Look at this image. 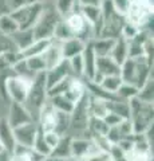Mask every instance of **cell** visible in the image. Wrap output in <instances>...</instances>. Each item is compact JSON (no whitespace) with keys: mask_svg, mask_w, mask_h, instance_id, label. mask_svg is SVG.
Segmentation results:
<instances>
[{"mask_svg":"<svg viewBox=\"0 0 154 161\" xmlns=\"http://www.w3.org/2000/svg\"><path fill=\"white\" fill-rule=\"evenodd\" d=\"M121 78L123 82L131 83L138 89L153 77V63L149 62L145 55L137 58H127L121 64Z\"/></svg>","mask_w":154,"mask_h":161,"instance_id":"obj_1","label":"cell"},{"mask_svg":"<svg viewBox=\"0 0 154 161\" xmlns=\"http://www.w3.org/2000/svg\"><path fill=\"white\" fill-rule=\"evenodd\" d=\"M130 114L129 119L133 125L134 134H142L153 126L154 121V106L153 103L143 102L140 98L133 97L127 101Z\"/></svg>","mask_w":154,"mask_h":161,"instance_id":"obj_2","label":"cell"},{"mask_svg":"<svg viewBox=\"0 0 154 161\" xmlns=\"http://www.w3.org/2000/svg\"><path fill=\"white\" fill-rule=\"evenodd\" d=\"M102 12V30L99 38H118L126 19L114 8L111 0H103L101 3Z\"/></svg>","mask_w":154,"mask_h":161,"instance_id":"obj_3","label":"cell"},{"mask_svg":"<svg viewBox=\"0 0 154 161\" xmlns=\"http://www.w3.org/2000/svg\"><path fill=\"white\" fill-rule=\"evenodd\" d=\"M47 98L48 97H47L46 71H40V73L35 74V77L32 78L31 86H29L26 101H24V106L28 109V112L32 114V117H34V112H35L36 118H38L39 110L47 102ZM34 119H35V117H34Z\"/></svg>","mask_w":154,"mask_h":161,"instance_id":"obj_4","label":"cell"},{"mask_svg":"<svg viewBox=\"0 0 154 161\" xmlns=\"http://www.w3.org/2000/svg\"><path fill=\"white\" fill-rule=\"evenodd\" d=\"M62 16L56 12L55 7H46L44 6L43 12L36 20V23L32 27V32L35 39H52L54 30Z\"/></svg>","mask_w":154,"mask_h":161,"instance_id":"obj_5","label":"cell"},{"mask_svg":"<svg viewBox=\"0 0 154 161\" xmlns=\"http://www.w3.org/2000/svg\"><path fill=\"white\" fill-rule=\"evenodd\" d=\"M43 8H44L43 2H34V3L28 2L24 6L12 11L9 15L18 23L19 30H27L34 27V24L36 23V20L43 12Z\"/></svg>","mask_w":154,"mask_h":161,"instance_id":"obj_6","label":"cell"},{"mask_svg":"<svg viewBox=\"0 0 154 161\" xmlns=\"http://www.w3.org/2000/svg\"><path fill=\"white\" fill-rule=\"evenodd\" d=\"M90 117V93L86 92L78 102L74 103V109L70 113V128L86 132Z\"/></svg>","mask_w":154,"mask_h":161,"instance_id":"obj_7","label":"cell"},{"mask_svg":"<svg viewBox=\"0 0 154 161\" xmlns=\"http://www.w3.org/2000/svg\"><path fill=\"white\" fill-rule=\"evenodd\" d=\"M31 82H32L31 78L22 77V75H13V77L8 78L6 85L8 99L24 103L29 86H31Z\"/></svg>","mask_w":154,"mask_h":161,"instance_id":"obj_8","label":"cell"},{"mask_svg":"<svg viewBox=\"0 0 154 161\" xmlns=\"http://www.w3.org/2000/svg\"><path fill=\"white\" fill-rule=\"evenodd\" d=\"M8 124L11 125V128H18L20 125L28 124L31 121H35L32 117V114L28 112V109L24 106V103L20 102H15L11 101V105H9V113H8ZM38 122V121H36Z\"/></svg>","mask_w":154,"mask_h":161,"instance_id":"obj_9","label":"cell"},{"mask_svg":"<svg viewBox=\"0 0 154 161\" xmlns=\"http://www.w3.org/2000/svg\"><path fill=\"white\" fill-rule=\"evenodd\" d=\"M38 129H39V125L36 121H31V122H28V124L13 128V136H15L16 144H20L27 148H32L36 133H38Z\"/></svg>","mask_w":154,"mask_h":161,"instance_id":"obj_10","label":"cell"},{"mask_svg":"<svg viewBox=\"0 0 154 161\" xmlns=\"http://www.w3.org/2000/svg\"><path fill=\"white\" fill-rule=\"evenodd\" d=\"M98 145L91 137L88 138H72L71 137V156L74 158H83L88 154L99 152Z\"/></svg>","mask_w":154,"mask_h":161,"instance_id":"obj_11","label":"cell"},{"mask_svg":"<svg viewBox=\"0 0 154 161\" xmlns=\"http://www.w3.org/2000/svg\"><path fill=\"white\" fill-rule=\"evenodd\" d=\"M67 77H74L70 69V63L68 59H62L58 64H55L54 67L46 70V80H47V90L50 87H52L54 85H56L58 82H61L62 79Z\"/></svg>","mask_w":154,"mask_h":161,"instance_id":"obj_12","label":"cell"},{"mask_svg":"<svg viewBox=\"0 0 154 161\" xmlns=\"http://www.w3.org/2000/svg\"><path fill=\"white\" fill-rule=\"evenodd\" d=\"M0 145L3 147L4 150H7L8 153L13 152V148L16 145L13 136V129L11 128V125L8 124L7 118H0Z\"/></svg>","mask_w":154,"mask_h":161,"instance_id":"obj_13","label":"cell"},{"mask_svg":"<svg viewBox=\"0 0 154 161\" xmlns=\"http://www.w3.org/2000/svg\"><path fill=\"white\" fill-rule=\"evenodd\" d=\"M82 59H83V78L87 80H91L94 74H95V62H97V55L94 53L91 43H86L83 53H82Z\"/></svg>","mask_w":154,"mask_h":161,"instance_id":"obj_14","label":"cell"},{"mask_svg":"<svg viewBox=\"0 0 154 161\" xmlns=\"http://www.w3.org/2000/svg\"><path fill=\"white\" fill-rule=\"evenodd\" d=\"M95 73L102 75V77H107V75H119V73H121V66L114 62L109 55L107 57H97Z\"/></svg>","mask_w":154,"mask_h":161,"instance_id":"obj_15","label":"cell"},{"mask_svg":"<svg viewBox=\"0 0 154 161\" xmlns=\"http://www.w3.org/2000/svg\"><path fill=\"white\" fill-rule=\"evenodd\" d=\"M86 43L78 38H70L64 42H61V51L63 59H71L75 55H79L83 53Z\"/></svg>","mask_w":154,"mask_h":161,"instance_id":"obj_16","label":"cell"},{"mask_svg":"<svg viewBox=\"0 0 154 161\" xmlns=\"http://www.w3.org/2000/svg\"><path fill=\"white\" fill-rule=\"evenodd\" d=\"M11 40L13 42L15 47L18 48V51H23L26 50L29 44H32V42L35 40V36H34L32 28H27V30H18L13 34L8 35Z\"/></svg>","mask_w":154,"mask_h":161,"instance_id":"obj_17","label":"cell"},{"mask_svg":"<svg viewBox=\"0 0 154 161\" xmlns=\"http://www.w3.org/2000/svg\"><path fill=\"white\" fill-rule=\"evenodd\" d=\"M87 92L86 89V83L82 80V78H75L72 77L70 83H68V87L66 89V92L63 94L71 101V102H78L79 99L83 97V94Z\"/></svg>","mask_w":154,"mask_h":161,"instance_id":"obj_18","label":"cell"},{"mask_svg":"<svg viewBox=\"0 0 154 161\" xmlns=\"http://www.w3.org/2000/svg\"><path fill=\"white\" fill-rule=\"evenodd\" d=\"M42 57L44 59V62H46L47 70L54 67L55 64H58L63 59L62 51H61V42H58V40L52 39V43L50 44L46 51L42 54Z\"/></svg>","mask_w":154,"mask_h":161,"instance_id":"obj_19","label":"cell"},{"mask_svg":"<svg viewBox=\"0 0 154 161\" xmlns=\"http://www.w3.org/2000/svg\"><path fill=\"white\" fill-rule=\"evenodd\" d=\"M109 57L121 66V64L129 58V55H127V39L123 38L122 35H119L118 38H115V42H114V46H113L111 53Z\"/></svg>","mask_w":154,"mask_h":161,"instance_id":"obj_20","label":"cell"},{"mask_svg":"<svg viewBox=\"0 0 154 161\" xmlns=\"http://www.w3.org/2000/svg\"><path fill=\"white\" fill-rule=\"evenodd\" d=\"M51 43L52 39H35L32 44H29L26 50L19 51V55H20V58H28L32 57V55H42Z\"/></svg>","mask_w":154,"mask_h":161,"instance_id":"obj_21","label":"cell"},{"mask_svg":"<svg viewBox=\"0 0 154 161\" xmlns=\"http://www.w3.org/2000/svg\"><path fill=\"white\" fill-rule=\"evenodd\" d=\"M114 42H115L114 38H95L90 40L97 57H107V55H110Z\"/></svg>","mask_w":154,"mask_h":161,"instance_id":"obj_22","label":"cell"},{"mask_svg":"<svg viewBox=\"0 0 154 161\" xmlns=\"http://www.w3.org/2000/svg\"><path fill=\"white\" fill-rule=\"evenodd\" d=\"M50 156H54V157H59V158H70L71 156V137L70 136H62L59 142L56 144V147L51 150Z\"/></svg>","mask_w":154,"mask_h":161,"instance_id":"obj_23","label":"cell"},{"mask_svg":"<svg viewBox=\"0 0 154 161\" xmlns=\"http://www.w3.org/2000/svg\"><path fill=\"white\" fill-rule=\"evenodd\" d=\"M106 102V108H107V112L114 113L119 115L121 118H129V114H130V109H129V102L125 99H121V98H117V99H113V101H105Z\"/></svg>","mask_w":154,"mask_h":161,"instance_id":"obj_24","label":"cell"},{"mask_svg":"<svg viewBox=\"0 0 154 161\" xmlns=\"http://www.w3.org/2000/svg\"><path fill=\"white\" fill-rule=\"evenodd\" d=\"M47 101L52 105V108L59 112H64V113H71L74 109V102H71L64 94H58L54 97L47 98Z\"/></svg>","mask_w":154,"mask_h":161,"instance_id":"obj_25","label":"cell"},{"mask_svg":"<svg viewBox=\"0 0 154 161\" xmlns=\"http://www.w3.org/2000/svg\"><path fill=\"white\" fill-rule=\"evenodd\" d=\"M70 38H75V36H74V34H72V31L70 30V27L67 26V23L64 22V19L62 18L56 23V26H55L52 39L58 40V42H64V40H67V39H70Z\"/></svg>","mask_w":154,"mask_h":161,"instance_id":"obj_26","label":"cell"},{"mask_svg":"<svg viewBox=\"0 0 154 161\" xmlns=\"http://www.w3.org/2000/svg\"><path fill=\"white\" fill-rule=\"evenodd\" d=\"M68 129H70V113H64V112L56 110L55 129H54V132L58 133L59 136H64Z\"/></svg>","mask_w":154,"mask_h":161,"instance_id":"obj_27","label":"cell"},{"mask_svg":"<svg viewBox=\"0 0 154 161\" xmlns=\"http://www.w3.org/2000/svg\"><path fill=\"white\" fill-rule=\"evenodd\" d=\"M122 82L123 80L121 78V75H107V77H105L102 79V82L99 83V86L109 93L115 94L117 90L119 89V86L122 85Z\"/></svg>","mask_w":154,"mask_h":161,"instance_id":"obj_28","label":"cell"},{"mask_svg":"<svg viewBox=\"0 0 154 161\" xmlns=\"http://www.w3.org/2000/svg\"><path fill=\"white\" fill-rule=\"evenodd\" d=\"M26 60V64L28 70L34 74H38L40 71H46L47 67H46V62L42 55H32V57H28V58H24Z\"/></svg>","mask_w":154,"mask_h":161,"instance_id":"obj_29","label":"cell"},{"mask_svg":"<svg viewBox=\"0 0 154 161\" xmlns=\"http://www.w3.org/2000/svg\"><path fill=\"white\" fill-rule=\"evenodd\" d=\"M154 82H153V77L149 78L145 85L142 87H140L137 93V98H140L143 102H149V103H153L154 101Z\"/></svg>","mask_w":154,"mask_h":161,"instance_id":"obj_30","label":"cell"},{"mask_svg":"<svg viewBox=\"0 0 154 161\" xmlns=\"http://www.w3.org/2000/svg\"><path fill=\"white\" fill-rule=\"evenodd\" d=\"M18 23L13 20V18L9 14L2 15L0 16V34L3 35H11L15 31H18Z\"/></svg>","mask_w":154,"mask_h":161,"instance_id":"obj_31","label":"cell"},{"mask_svg":"<svg viewBox=\"0 0 154 161\" xmlns=\"http://www.w3.org/2000/svg\"><path fill=\"white\" fill-rule=\"evenodd\" d=\"M32 149L35 150V152L43 154V156H50V153H51V148L47 145L46 140H44V133H43V130L40 128L38 129V133H36L35 141H34Z\"/></svg>","mask_w":154,"mask_h":161,"instance_id":"obj_32","label":"cell"},{"mask_svg":"<svg viewBox=\"0 0 154 161\" xmlns=\"http://www.w3.org/2000/svg\"><path fill=\"white\" fill-rule=\"evenodd\" d=\"M78 8H79V6H78L77 0H56V3H55L56 12L61 15L62 18H64L66 15L75 11Z\"/></svg>","mask_w":154,"mask_h":161,"instance_id":"obj_33","label":"cell"},{"mask_svg":"<svg viewBox=\"0 0 154 161\" xmlns=\"http://www.w3.org/2000/svg\"><path fill=\"white\" fill-rule=\"evenodd\" d=\"M138 89L137 86H134L131 83H126V82H122V85L119 86V89L117 90V97L121 98V99H125L129 101L133 97H137V93H138Z\"/></svg>","mask_w":154,"mask_h":161,"instance_id":"obj_34","label":"cell"},{"mask_svg":"<svg viewBox=\"0 0 154 161\" xmlns=\"http://www.w3.org/2000/svg\"><path fill=\"white\" fill-rule=\"evenodd\" d=\"M70 63V69L71 73L75 78H83V59H82V54L75 55L71 59H68Z\"/></svg>","mask_w":154,"mask_h":161,"instance_id":"obj_35","label":"cell"},{"mask_svg":"<svg viewBox=\"0 0 154 161\" xmlns=\"http://www.w3.org/2000/svg\"><path fill=\"white\" fill-rule=\"evenodd\" d=\"M107 154L111 161H129L127 154L123 152L117 144H111V147L107 150Z\"/></svg>","mask_w":154,"mask_h":161,"instance_id":"obj_36","label":"cell"},{"mask_svg":"<svg viewBox=\"0 0 154 161\" xmlns=\"http://www.w3.org/2000/svg\"><path fill=\"white\" fill-rule=\"evenodd\" d=\"M8 51H18V48L15 47L13 42L8 35H3L0 34V54L3 53H8Z\"/></svg>","mask_w":154,"mask_h":161,"instance_id":"obj_37","label":"cell"},{"mask_svg":"<svg viewBox=\"0 0 154 161\" xmlns=\"http://www.w3.org/2000/svg\"><path fill=\"white\" fill-rule=\"evenodd\" d=\"M44 133V140H46V142L50 148H51V150L56 147V144L59 142V140H61L62 136H59L58 133H55L54 130H51V132H43Z\"/></svg>","mask_w":154,"mask_h":161,"instance_id":"obj_38","label":"cell"},{"mask_svg":"<svg viewBox=\"0 0 154 161\" xmlns=\"http://www.w3.org/2000/svg\"><path fill=\"white\" fill-rule=\"evenodd\" d=\"M123 118H121L119 115H117V114H114V113H110L109 112L105 117H103V121L107 124V126L110 128V126H115V125H118L119 122H121Z\"/></svg>","mask_w":154,"mask_h":161,"instance_id":"obj_39","label":"cell"},{"mask_svg":"<svg viewBox=\"0 0 154 161\" xmlns=\"http://www.w3.org/2000/svg\"><path fill=\"white\" fill-rule=\"evenodd\" d=\"M26 3H28V0H7V4L9 9H11V12L15 11V9H18L19 7L24 6Z\"/></svg>","mask_w":154,"mask_h":161,"instance_id":"obj_40","label":"cell"},{"mask_svg":"<svg viewBox=\"0 0 154 161\" xmlns=\"http://www.w3.org/2000/svg\"><path fill=\"white\" fill-rule=\"evenodd\" d=\"M78 6H101V0H77Z\"/></svg>","mask_w":154,"mask_h":161,"instance_id":"obj_41","label":"cell"},{"mask_svg":"<svg viewBox=\"0 0 154 161\" xmlns=\"http://www.w3.org/2000/svg\"><path fill=\"white\" fill-rule=\"evenodd\" d=\"M7 14H11V9H9L7 4V0H0V16L2 15H7Z\"/></svg>","mask_w":154,"mask_h":161,"instance_id":"obj_42","label":"cell"},{"mask_svg":"<svg viewBox=\"0 0 154 161\" xmlns=\"http://www.w3.org/2000/svg\"><path fill=\"white\" fill-rule=\"evenodd\" d=\"M9 161H31L29 158V152L27 154H20V156H11Z\"/></svg>","mask_w":154,"mask_h":161,"instance_id":"obj_43","label":"cell"},{"mask_svg":"<svg viewBox=\"0 0 154 161\" xmlns=\"http://www.w3.org/2000/svg\"><path fill=\"white\" fill-rule=\"evenodd\" d=\"M11 153H8L7 150H0V161H9L11 160Z\"/></svg>","mask_w":154,"mask_h":161,"instance_id":"obj_44","label":"cell"},{"mask_svg":"<svg viewBox=\"0 0 154 161\" xmlns=\"http://www.w3.org/2000/svg\"><path fill=\"white\" fill-rule=\"evenodd\" d=\"M42 161H64L63 158H59V157H54V156H46Z\"/></svg>","mask_w":154,"mask_h":161,"instance_id":"obj_45","label":"cell"},{"mask_svg":"<svg viewBox=\"0 0 154 161\" xmlns=\"http://www.w3.org/2000/svg\"><path fill=\"white\" fill-rule=\"evenodd\" d=\"M29 3H34V2H43V0H28Z\"/></svg>","mask_w":154,"mask_h":161,"instance_id":"obj_46","label":"cell"},{"mask_svg":"<svg viewBox=\"0 0 154 161\" xmlns=\"http://www.w3.org/2000/svg\"><path fill=\"white\" fill-rule=\"evenodd\" d=\"M0 150H3V147H2V145H0Z\"/></svg>","mask_w":154,"mask_h":161,"instance_id":"obj_47","label":"cell"},{"mask_svg":"<svg viewBox=\"0 0 154 161\" xmlns=\"http://www.w3.org/2000/svg\"><path fill=\"white\" fill-rule=\"evenodd\" d=\"M101 2H103V0H101Z\"/></svg>","mask_w":154,"mask_h":161,"instance_id":"obj_48","label":"cell"}]
</instances>
